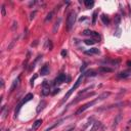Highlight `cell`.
Wrapping results in <instances>:
<instances>
[{
	"mask_svg": "<svg viewBox=\"0 0 131 131\" xmlns=\"http://www.w3.org/2000/svg\"><path fill=\"white\" fill-rule=\"evenodd\" d=\"M83 77H84V74H82V75H80V76H79V78L77 79V81L75 82L74 86H73L72 88H71V89H70V90H69V91L67 92V94H66V95L64 96L62 100L60 102V104H62L64 102H67V100H69V97L71 96V94H72V93H73V92H74V91H75L76 89L78 88V87H79V85H80V84H81V82H82V80H83Z\"/></svg>",
	"mask_w": 131,
	"mask_h": 131,
	"instance_id": "6da1fadb",
	"label": "cell"
},
{
	"mask_svg": "<svg viewBox=\"0 0 131 131\" xmlns=\"http://www.w3.org/2000/svg\"><path fill=\"white\" fill-rule=\"evenodd\" d=\"M34 97L33 96V94L32 93H28L23 100H22L20 102H18V104L16 106V111H14V115H16V117H18V113H20V108H22V106H23L25 104H27L28 102H30L32 98Z\"/></svg>",
	"mask_w": 131,
	"mask_h": 131,
	"instance_id": "7a4b0ae2",
	"label": "cell"
},
{
	"mask_svg": "<svg viewBox=\"0 0 131 131\" xmlns=\"http://www.w3.org/2000/svg\"><path fill=\"white\" fill-rule=\"evenodd\" d=\"M97 102H100V100H97V98H95V100H91V102H87V104H83V106H82L81 108H79V110H78L77 112H76V113H75V115H77V116H78V115H81V114H82L83 112H85V111L87 110V108H89L90 106H94V104H96Z\"/></svg>",
	"mask_w": 131,
	"mask_h": 131,
	"instance_id": "3957f363",
	"label": "cell"
},
{
	"mask_svg": "<svg viewBox=\"0 0 131 131\" xmlns=\"http://www.w3.org/2000/svg\"><path fill=\"white\" fill-rule=\"evenodd\" d=\"M75 22H76V14L74 12H70V14L68 16V20H67V29L69 31H71L72 28L74 27Z\"/></svg>",
	"mask_w": 131,
	"mask_h": 131,
	"instance_id": "277c9868",
	"label": "cell"
},
{
	"mask_svg": "<svg viewBox=\"0 0 131 131\" xmlns=\"http://www.w3.org/2000/svg\"><path fill=\"white\" fill-rule=\"evenodd\" d=\"M95 93L94 92H90V93H87L86 95H84V94H78V96L76 97V100H74L71 104H69V106H71L72 104H77V102H79L80 100H85V98H87V97H90V96H93Z\"/></svg>",
	"mask_w": 131,
	"mask_h": 131,
	"instance_id": "5b68a950",
	"label": "cell"
},
{
	"mask_svg": "<svg viewBox=\"0 0 131 131\" xmlns=\"http://www.w3.org/2000/svg\"><path fill=\"white\" fill-rule=\"evenodd\" d=\"M66 78H67L66 74H60V75H58V77L56 78V80H54L53 85H60V84H62V83L66 81Z\"/></svg>",
	"mask_w": 131,
	"mask_h": 131,
	"instance_id": "8992f818",
	"label": "cell"
},
{
	"mask_svg": "<svg viewBox=\"0 0 131 131\" xmlns=\"http://www.w3.org/2000/svg\"><path fill=\"white\" fill-rule=\"evenodd\" d=\"M20 76L18 75V77L14 79V81L12 82V86H10V89H9V92H14L18 87V85H20Z\"/></svg>",
	"mask_w": 131,
	"mask_h": 131,
	"instance_id": "52a82bcc",
	"label": "cell"
},
{
	"mask_svg": "<svg viewBox=\"0 0 131 131\" xmlns=\"http://www.w3.org/2000/svg\"><path fill=\"white\" fill-rule=\"evenodd\" d=\"M64 120H66V119H60L58 121H56V122H54L53 124H51L50 126H48V127H47V128H46V129L44 130V131H51L52 129H54L56 127L60 126V124H62V122H64Z\"/></svg>",
	"mask_w": 131,
	"mask_h": 131,
	"instance_id": "ba28073f",
	"label": "cell"
},
{
	"mask_svg": "<svg viewBox=\"0 0 131 131\" xmlns=\"http://www.w3.org/2000/svg\"><path fill=\"white\" fill-rule=\"evenodd\" d=\"M121 119H122V115H121V114H118V115L116 116V118H115V120H114V122H113V124H112V130H113V131L116 130V128L118 127L120 121H121Z\"/></svg>",
	"mask_w": 131,
	"mask_h": 131,
	"instance_id": "9c48e42d",
	"label": "cell"
},
{
	"mask_svg": "<svg viewBox=\"0 0 131 131\" xmlns=\"http://www.w3.org/2000/svg\"><path fill=\"white\" fill-rule=\"evenodd\" d=\"M131 76V70H127V71H123V72H120L117 77L120 78V79H126L128 77H130Z\"/></svg>",
	"mask_w": 131,
	"mask_h": 131,
	"instance_id": "30bf717a",
	"label": "cell"
},
{
	"mask_svg": "<svg viewBox=\"0 0 131 131\" xmlns=\"http://www.w3.org/2000/svg\"><path fill=\"white\" fill-rule=\"evenodd\" d=\"M46 104H47V102H46L45 100H41V102H39V104H38L37 108H36V113H37V114H39L41 111L44 110V108L46 106Z\"/></svg>",
	"mask_w": 131,
	"mask_h": 131,
	"instance_id": "8fae6325",
	"label": "cell"
},
{
	"mask_svg": "<svg viewBox=\"0 0 131 131\" xmlns=\"http://www.w3.org/2000/svg\"><path fill=\"white\" fill-rule=\"evenodd\" d=\"M100 127H102V122H100V121H95V122L92 124V127L90 128V131H98Z\"/></svg>",
	"mask_w": 131,
	"mask_h": 131,
	"instance_id": "7c38bea8",
	"label": "cell"
},
{
	"mask_svg": "<svg viewBox=\"0 0 131 131\" xmlns=\"http://www.w3.org/2000/svg\"><path fill=\"white\" fill-rule=\"evenodd\" d=\"M40 74H41V76H46V75L49 74V67H48L47 64L43 66V67L41 68V70H40Z\"/></svg>",
	"mask_w": 131,
	"mask_h": 131,
	"instance_id": "4fadbf2b",
	"label": "cell"
},
{
	"mask_svg": "<svg viewBox=\"0 0 131 131\" xmlns=\"http://www.w3.org/2000/svg\"><path fill=\"white\" fill-rule=\"evenodd\" d=\"M85 54H88V56H92V54H98L100 53V50H98L97 48H91L89 50H86L84 51Z\"/></svg>",
	"mask_w": 131,
	"mask_h": 131,
	"instance_id": "5bb4252c",
	"label": "cell"
},
{
	"mask_svg": "<svg viewBox=\"0 0 131 131\" xmlns=\"http://www.w3.org/2000/svg\"><path fill=\"white\" fill-rule=\"evenodd\" d=\"M98 71L102 72V73H111V72H113L114 70H113L112 68L106 67V66H102V67H100V69H98Z\"/></svg>",
	"mask_w": 131,
	"mask_h": 131,
	"instance_id": "9a60e30c",
	"label": "cell"
},
{
	"mask_svg": "<svg viewBox=\"0 0 131 131\" xmlns=\"http://www.w3.org/2000/svg\"><path fill=\"white\" fill-rule=\"evenodd\" d=\"M41 124H42V120H41V119H39V120H36V121H35V123H33L32 130H33V131L37 130V129L40 127V125H41Z\"/></svg>",
	"mask_w": 131,
	"mask_h": 131,
	"instance_id": "2e32d148",
	"label": "cell"
},
{
	"mask_svg": "<svg viewBox=\"0 0 131 131\" xmlns=\"http://www.w3.org/2000/svg\"><path fill=\"white\" fill-rule=\"evenodd\" d=\"M100 20H102V22L104 23V25H108V23H110V18H108V16H106V14H102L100 16Z\"/></svg>",
	"mask_w": 131,
	"mask_h": 131,
	"instance_id": "e0dca14e",
	"label": "cell"
},
{
	"mask_svg": "<svg viewBox=\"0 0 131 131\" xmlns=\"http://www.w3.org/2000/svg\"><path fill=\"white\" fill-rule=\"evenodd\" d=\"M83 74H84V76H86V77H94V76H96V72L94 70H89V71H87Z\"/></svg>",
	"mask_w": 131,
	"mask_h": 131,
	"instance_id": "ac0fdd59",
	"label": "cell"
},
{
	"mask_svg": "<svg viewBox=\"0 0 131 131\" xmlns=\"http://www.w3.org/2000/svg\"><path fill=\"white\" fill-rule=\"evenodd\" d=\"M110 94H111L110 92H104V93H102L100 96L97 97V100H100H100H106V97H108V96H110Z\"/></svg>",
	"mask_w": 131,
	"mask_h": 131,
	"instance_id": "d6986e66",
	"label": "cell"
},
{
	"mask_svg": "<svg viewBox=\"0 0 131 131\" xmlns=\"http://www.w3.org/2000/svg\"><path fill=\"white\" fill-rule=\"evenodd\" d=\"M97 41L95 40V39H86V40H84V43L86 45H93V44H95Z\"/></svg>",
	"mask_w": 131,
	"mask_h": 131,
	"instance_id": "ffe728a7",
	"label": "cell"
},
{
	"mask_svg": "<svg viewBox=\"0 0 131 131\" xmlns=\"http://www.w3.org/2000/svg\"><path fill=\"white\" fill-rule=\"evenodd\" d=\"M84 4H85V6H86L87 8H89V7H91V6L94 5V1H92V0H85Z\"/></svg>",
	"mask_w": 131,
	"mask_h": 131,
	"instance_id": "44dd1931",
	"label": "cell"
},
{
	"mask_svg": "<svg viewBox=\"0 0 131 131\" xmlns=\"http://www.w3.org/2000/svg\"><path fill=\"white\" fill-rule=\"evenodd\" d=\"M60 18H58L56 22V24H54V28H53V33H56V30L58 29L60 27Z\"/></svg>",
	"mask_w": 131,
	"mask_h": 131,
	"instance_id": "7402d4cb",
	"label": "cell"
},
{
	"mask_svg": "<svg viewBox=\"0 0 131 131\" xmlns=\"http://www.w3.org/2000/svg\"><path fill=\"white\" fill-rule=\"evenodd\" d=\"M92 33H93V31H90V30H84V31H83V35H86V36H92Z\"/></svg>",
	"mask_w": 131,
	"mask_h": 131,
	"instance_id": "603a6c76",
	"label": "cell"
},
{
	"mask_svg": "<svg viewBox=\"0 0 131 131\" xmlns=\"http://www.w3.org/2000/svg\"><path fill=\"white\" fill-rule=\"evenodd\" d=\"M120 22H121V16H120L119 14H116V16H115V24H116V25H119Z\"/></svg>",
	"mask_w": 131,
	"mask_h": 131,
	"instance_id": "cb8c5ba5",
	"label": "cell"
},
{
	"mask_svg": "<svg viewBox=\"0 0 131 131\" xmlns=\"http://www.w3.org/2000/svg\"><path fill=\"white\" fill-rule=\"evenodd\" d=\"M96 18H97V12H94L92 14V24L93 25L96 23Z\"/></svg>",
	"mask_w": 131,
	"mask_h": 131,
	"instance_id": "d4e9b609",
	"label": "cell"
},
{
	"mask_svg": "<svg viewBox=\"0 0 131 131\" xmlns=\"http://www.w3.org/2000/svg\"><path fill=\"white\" fill-rule=\"evenodd\" d=\"M42 86H43V88H44V89H49V83H48V81H43Z\"/></svg>",
	"mask_w": 131,
	"mask_h": 131,
	"instance_id": "484cf974",
	"label": "cell"
},
{
	"mask_svg": "<svg viewBox=\"0 0 131 131\" xmlns=\"http://www.w3.org/2000/svg\"><path fill=\"white\" fill-rule=\"evenodd\" d=\"M52 16H53V12H50L47 14V16H46V18H45V22H48V20H50L52 18Z\"/></svg>",
	"mask_w": 131,
	"mask_h": 131,
	"instance_id": "4316f807",
	"label": "cell"
},
{
	"mask_svg": "<svg viewBox=\"0 0 131 131\" xmlns=\"http://www.w3.org/2000/svg\"><path fill=\"white\" fill-rule=\"evenodd\" d=\"M49 93H50V90H49V89H44V88H43V90H42V95L46 96V95H48Z\"/></svg>",
	"mask_w": 131,
	"mask_h": 131,
	"instance_id": "83f0119b",
	"label": "cell"
},
{
	"mask_svg": "<svg viewBox=\"0 0 131 131\" xmlns=\"http://www.w3.org/2000/svg\"><path fill=\"white\" fill-rule=\"evenodd\" d=\"M1 14H2V16H5V14H6V12H5V5H2V7H1Z\"/></svg>",
	"mask_w": 131,
	"mask_h": 131,
	"instance_id": "f1b7e54d",
	"label": "cell"
},
{
	"mask_svg": "<svg viewBox=\"0 0 131 131\" xmlns=\"http://www.w3.org/2000/svg\"><path fill=\"white\" fill-rule=\"evenodd\" d=\"M86 66H87V64H86V62H84V64H82V67H81V69H80V71H81V72H84V70H85V68H86Z\"/></svg>",
	"mask_w": 131,
	"mask_h": 131,
	"instance_id": "f546056e",
	"label": "cell"
},
{
	"mask_svg": "<svg viewBox=\"0 0 131 131\" xmlns=\"http://www.w3.org/2000/svg\"><path fill=\"white\" fill-rule=\"evenodd\" d=\"M48 48H49V50H51V49H52V43H51V41H50V40L48 41Z\"/></svg>",
	"mask_w": 131,
	"mask_h": 131,
	"instance_id": "4dcf8cb0",
	"label": "cell"
},
{
	"mask_svg": "<svg viewBox=\"0 0 131 131\" xmlns=\"http://www.w3.org/2000/svg\"><path fill=\"white\" fill-rule=\"evenodd\" d=\"M36 78H37V76H34V78H32V79H31V85H32V86L34 85V80H35Z\"/></svg>",
	"mask_w": 131,
	"mask_h": 131,
	"instance_id": "1f68e13d",
	"label": "cell"
},
{
	"mask_svg": "<svg viewBox=\"0 0 131 131\" xmlns=\"http://www.w3.org/2000/svg\"><path fill=\"white\" fill-rule=\"evenodd\" d=\"M60 54H62V56H67V51H66V50H62Z\"/></svg>",
	"mask_w": 131,
	"mask_h": 131,
	"instance_id": "d6a6232c",
	"label": "cell"
},
{
	"mask_svg": "<svg viewBox=\"0 0 131 131\" xmlns=\"http://www.w3.org/2000/svg\"><path fill=\"white\" fill-rule=\"evenodd\" d=\"M60 92V89L58 88V89H54V91L52 92V94H56V93H58Z\"/></svg>",
	"mask_w": 131,
	"mask_h": 131,
	"instance_id": "836d02e7",
	"label": "cell"
},
{
	"mask_svg": "<svg viewBox=\"0 0 131 131\" xmlns=\"http://www.w3.org/2000/svg\"><path fill=\"white\" fill-rule=\"evenodd\" d=\"M35 14H36V12H33V14H31V20H32L33 18H34V16H35Z\"/></svg>",
	"mask_w": 131,
	"mask_h": 131,
	"instance_id": "e575fe53",
	"label": "cell"
},
{
	"mask_svg": "<svg viewBox=\"0 0 131 131\" xmlns=\"http://www.w3.org/2000/svg\"><path fill=\"white\" fill-rule=\"evenodd\" d=\"M1 86H2V87L4 86V81H3V79H1Z\"/></svg>",
	"mask_w": 131,
	"mask_h": 131,
	"instance_id": "d590c367",
	"label": "cell"
},
{
	"mask_svg": "<svg viewBox=\"0 0 131 131\" xmlns=\"http://www.w3.org/2000/svg\"><path fill=\"white\" fill-rule=\"evenodd\" d=\"M74 129H75V128H74V127H72V128H70V129H68L67 131H74Z\"/></svg>",
	"mask_w": 131,
	"mask_h": 131,
	"instance_id": "8d00e7d4",
	"label": "cell"
},
{
	"mask_svg": "<svg viewBox=\"0 0 131 131\" xmlns=\"http://www.w3.org/2000/svg\"><path fill=\"white\" fill-rule=\"evenodd\" d=\"M127 66H129V67H131V62L129 60V62H127Z\"/></svg>",
	"mask_w": 131,
	"mask_h": 131,
	"instance_id": "74e56055",
	"label": "cell"
},
{
	"mask_svg": "<svg viewBox=\"0 0 131 131\" xmlns=\"http://www.w3.org/2000/svg\"><path fill=\"white\" fill-rule=\"evenodd\" d=\"M125 131H128V129H126V130H125Z\"/></svg>",
	"mask_w": 131,
	"mask_h": 131,
	"instance_id": "f35d334b",
	"label": "cell"
},
{
	"mask_svg": "<svg viewBox=\"0 0 131 131\" xmlns=\"http://www.w3.org/2000/svg\"><path fill=\"white\" fill-rule=\"evenodd\" d=\"M6 131H9V130H6Z\"/></svg>",
	"mask_w": 131,
	"mask_h": 131,
	"instance_id": "ab89813d",
	"label": "cell"
}]
</instances>
